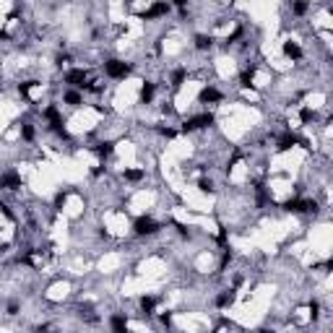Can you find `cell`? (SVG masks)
Masks as SVG:
<instances>
[{"mask_svg": "<svg viewBox=\"0 0 333 333\" xmlns=\"http://www.w3.org/2000/svg\"><path fill=\"white\" fill-rule=\"evenodd\" d=\"M156 229H159V227H156V221L151 219V216H141V219L136 221V232H138V235H154Z\"/></svg>", "mask_w": 333, "mask_h": 333, "instance_id": "6da1fadb", "label": "cell"}, {"mask_svg": "<svg viewBox=\"0 0 333 333\" xmlns=\"http://www.w3.org/2000/svg\"><path fill=\"white\" fill-rule=\"evenodd\" d=\"M128 65H125V63H120V60H110V63H107V73H110V76H115V78H125V76H128Z\"/></svg>", "mask_w": 333, "mask_h": 333, "instance_id": "7a4b0ae2", "label": "cell"}, {"mask_svg": "<svg viewBox=\"0 0 333 333\" xmlns=\"http://www.w3.org/2000/svg\"><path fill=\"white\" fill-rule=\"evenodd\" d=\"M65 81L71 83V86H86V71H71Z\"/></svg>", "mask_w": 333, "mask_h": 333, "instance_id": "3957f363", "label": "cell"}]
</instances>
